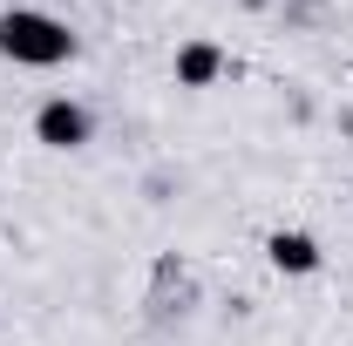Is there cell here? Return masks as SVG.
<instances>
[{
  "label": "cell",
  "instance_id": "6da1fadb",
  "mask_svg": "<svg viewBox=\"0 0 353 346\" xmlns=\"http://www.w3.org/2000/svg\"><path fill=\"white\" fill-rule=\"evenodd\" d=\"M0 61L14 68H61L75 61V28L48 7H7L0 14Z\"/></svg>",
  "mask_w": 353,
  "mask_h": 346
},
{
  "label": "cell",
  "instance_id": "7a4b0ae2",
  "mask_svg": "<svg viewBox=\"0 0 353 346\" xmlns=\"http://www.w3.org/2000/svg\"><path fill=\"white\" fill-rule=\"evenodd\" d=\"M88 136H95V116H88L82 102H68V95H48L41 109H34V143L41 150H88Z\"/></svg>",
  "mask_w": 353,
  "mask_h": 346
},
{
  "label": "cell",
  "instance_id": "3957f363",
  "mask_svg": "<svg viewBox=\"0 0 353 346\" xmlns=\"http://www.w3.org/2000/svg\"><path fill=\"white\" fill-rule=\"evenodd\" d=\"M265 258H272V272H285V278H312L319 272V238L312 231H272L265 238Z\"/></svg>",
  "mask_w": 353,
  "mask_h": 346
},
{
  "label": "cell",
  "instance_id": "277c9868",
  "mask_svg": "<svg viewBox=\"0 0 353 346\" xmlns=\"http://www.w3.org/2000/svg\"><path fill=\"white\" fill-rule=\"evenodd\" d=\"M224 68H231V61H224V48H218V41H204V34H197V41H183V48H176V61H170L176 88H211Z\"/></svg>",
  "mask_w": 353,
  "mask_h": 346
}]
</instances>
